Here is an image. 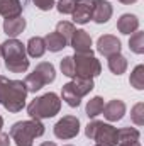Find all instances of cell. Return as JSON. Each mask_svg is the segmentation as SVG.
<instances>
[{"label": "cell", "mask_w": 144, "mask_h": 146, "mask_svg": "<svg viewBox=\"0 0 144 146\" xmlns=\"http://www.w3.org/2000/svg\"><path fill=\"white\" fill-rule=\"evenodd\" d=\"M61 110V99L54 92H48L41 97H36L29 106H27V114L31 119L42 121V119H51Z\"/></svg>", "instance_id": "cell-4"}, {"label": "cell", "mask_w": 144, "mask_h": 146, "mask_svg": "<svg viewBox=\"0 0 144 146\" xmlns=\"http://www.w3.org/2000/svg\"><path fill=\"white\" fill-rule=\"evenodd\" d=\"M120 3H124V5H131V3H136L137 0H119Z\"/></svg>", "instance_id": "cell-33"}, {"label": "cell", "mask_w": 144, "mask_h": 146, "mask_svg": "<svg viewBox=\"0 0 144 146\" xmlns=\"http://www.w3.org/2000/svg\"><path fill=\"white\" fill-rule=\"evenodd\" d=\"M61 100H65L70 107H78L81 104V97L75 92L71 82H68V83L63 85V88H61Z\"/></svg>", "instance_id": "cell-22"}, {"label": "cell", "mask_w": 144, "mask_h": 146, "mask_svg": "<svg viewBox=\"0 0 144 146\" xmlns=\"http://www.w3.org/2000/svg\"><path fill=\"white\" fill-rule=\"evenodd\" d=\"M2 127H3V119H2V115H0V131H2Z\"/></svg>", "instance_id": "cell-36"}, {"label": "cell", "mask_w": 144, "mask_h": 146, "mask_svg": "<svg viewBox=\"0 0 144 146\" xmlns=\"http://www.w3.org/2000/svg\"><path fill=\"white\" fill-rule=\"evenodd\" d=\"M10 134H7V133H2L0 131V146H10Z\"/></svg>", "instance_id": "cell-32"}, {"label": "cell", "mask_w": 144, "mask_h": 146, "mask_svg": "<svg viewBox=\"0 0 144 146\" xmlns=\"http://www.w3.org/2000/svg\"><path fill=\"white\" fill-rule=\"evenodd\" d=\"M70 46L75 53H92V37L85 29H75Z\"/></svg>", "instance_id": "cell-11"}, {"label": "cell", "mask_w": 144, "mask_h": 146, "mask_svg": "<svg viewBox=\"0 0 144 146\" xmlns=\"http://www.w3.org/2000/svg\"><path fill=\"white\" fill-rule=\"evenodd\" d=\"M129 83L136 88V90H144V65H137L129 78Z\"/></svg>", "instance_id": "cell-25"}, {"label": "cell", "mask_w": 144, "mask_h": 146, "mask_svg": "<svg viewBox=\"0 0 144 146\" xmlns=\"http://www.w3.org/2000/svg\"><path fill=\"white\" fill-rule=\"evenodd\" d=\"M71 85L75 88V92L83 99L87 94H90L93 90V78H80V76H73L71 80Z\"/></svg>", "instance_id": "cell-21"}, {"label": "cell", "mask_w": 144, "mask_h": 146, "mask_svg": "<svg viewBox=\"0 0 144 146\" xmlns=\"http://www.w3.org/2000/svg\"><path fill=\"white\" fill-rule=\"evenodd\" d=\"M131 121L136 126H143L144 124V104L143 102H137L132 107V110H131Z\"/></svg>", "instance_id": "cell-27"}, {"label": "cell", "mask_w": 144, "mask_h": 146, "mask_svg": "<svg viewBox=\"0 0 144 146\" xmlns=\"http://www.w3.org/2000/svg\"><path fill=\"white\" fill-rule=\"evenodd\" d=\"M32 3L39 10H44V12H48L54 7V0H32Z\"/></svg>", "instance_id": "cell-30"}, {"label": "cell", "mask_w": 144, "mask_h": 146, "mask_svg": "<svg viewBox=\"0 0 144 146\" xmlns=\"http://www.w3.org/2000/svg\"><path fill=\"white\" fill-rule=\"evenodd\" d=\"M53 131L58 139H73L80 133V119L76 115H65L54 124Z\"/></svg>", "instance_id": "cell-7"}, {"label": "cell", "mask_w": 144, "mask_h": 146, "mask_svg": "<svg viewBox=\"0 0 144 146\" xmlns=\"http://www.w3.org/2000/svg\"><path fill=\"white\" fill-rule=\"evenodd\" d=\"M59 14H71L75 9V0H59L58 3H54Z\"/></svg>", "instance_id": "cell-29"}, {"label": "cell", "mask_w": 144, "mask_h": 146, "mask_svg": "<svg viewBox=\"0 0 144 146\" xmlns=\"http://www.w3.org/2000/svg\"><path fill=\"white\" fill-rule=\"evenodd\" d=\"M120 48H122L120 41L115 36H112V34H104V36L98 37V41H97V51L102 56H105V58L120 53Z\"/></svg>", "instance_id": "cell-10"}, {"label": "cell", "mask_w": 144, "mask_h": 146, "mask_svg": "<svg viewBox=\"0 0 144 146\" xmlns=\"http://www.w3.org/2000/svg\"><path fill=\"white\" fill-rule=\"evenodd\" d=\"M24 29H26V19L22 15L9 17V19L3 21V33L12 39H15L19 34H22Z\"/></svg>", "instance_id": "cell-14"}, {"label": "cell", "mask_w": 144, "mask_h": 146, "mask_svg": "<svg viewBox=\"0 0 144 146\" xmlns=\"http://www.w3.org/2000/svg\"><path fill=\"white\" fill-rule=\"evenodd\" d=\"M107 63H108V70L114 73V75H117V76L122 75V73H126V70H127V58L122 56L120 53L108 56Z\"/></svg>", "instance_id": "cell-19"}, {"label": "cell", "mask_w": 144, "mask_h": 146, "mask_svg": "<svg viewBox=\"0 0 144 146\" xmlns=\"http://www.w3.org/2000/svg\"><path fill=\"white\" fill-rule=\"evenodd\" d=\"M56 33L61 34V36L65 37V41L70 44L71 36H73V33H75V26H73V22H68V21H59L56 24Z\"/></svg>", "instance_id": "cell-26"}, {"label": "cell", "mask_w": 144, "mask_h": 146, "mask_svg": "<svg viewBox=\"0 0 144 146\" xmlns=\"http://www.w3.org/2000/svg\"><path fill=\"white\" fill-rule=\"evenodd\" d=\"M141 138V133L136 129V127H122V129H117V145H131V143H136L139 141Z\"/></svg>", "instance_id": "cell-18"}, {"label": "cell", "mask_w": 144, "mask_h": 146, "mask_svg": "<svg viewBox=\"0 0 144 146\" xmlns=\"http://www.w3.org/2000/svg\"><path fill=\"white\" fill-rule=\"evenodd\" d=\"M39 146H56V143H53V141H44V143H41Z\"/></svg>", "instance_id": "cell-34"}, {"label": "cell", "mask_w": 144, "mask_h": 146, "mask_svg": "<svg viewBox=\"0 0 144 146\" xmlns=\"http://www.w3.org/2000/svg\"><path fill=\"white\" fill-rule=\"evenodd\" d=\"M27 88L20 80H9L7 76L0 75V106L9 112L15 114L26 107Z\"/></svg>", "instance_id": "cell-1"}, {"label": "cell", "mask_w": 144, "mask_h": 146, "mask_svg": "<svg viewBox=\"0 0 144 146\" xmlns=\"http://www.w3.org/2000/svg\"><path fill=\"white\" fill-rule=\"evenodd\" d=\"M129 48H131V51L136 53V54H143L144 53V33L143 31H136V33L131 34Z\"/></svg>", "instance_id": "cell-24"}, {"label": "cell", "mask_w": 144, "mask_h": 146, "mask_svg": "<svg viewBox=\"0 0 144 146\" xmlns=\"http://www.w3.org/2000/svg\"><path fill=\"white\" fill-rule=\"evenodd\" d=\"M126 104L122 102V100H119V99H114V100H108L107 104L104 106V117L107 119L108 122H117V121H120L122 117H124V114H126Z\"/></svg>", "instance_id": "cell-12"}, {"label": "cell", "mask_w": 144, "mask_h": 146, "mask_svg": "<svg viewBox=\"0 0 144 146\" xmlns=\"http://www.w3.org/2000/svg\"><path fill=\"white\" fill-rule=\"evenodd\" d=\"M104 106H105V102H104V99L102 97H92L88 102H87V107H85V112H87V115L90 117V119H95L97 115H100L102 114V110H104Z\"/></svg>", "instance_id": "cell-23"}, {"label": "cell", "mask_w": 144, "mask_h": 146, "mask_svg": "<svg viewBox=\"0 0 144 146\" xmlns=\"http://www.w3.org/2000/svg\"><path fill=\"white\" fill-rule=\"evenodd\" d=\"M93 141L97 143V146H117V127L100 121Z\"/></svg>", "instance_id": "cell-8"}, {"label": "cell", "mask_w": 144, "mask_h": 146, "mask_svg": "<svg viewBox=\"0 0 144 146\" xmlns=\"http://www.w3.org/2000/svg\"><path fill=\"white\" fill-rule=\"evenodd\" d=\"M0 54L3 56V65L10 73H26L29 68V60L26 54V46L17 39H7L0 44Z\"/></svg>", "instance_id": "cell-2"}, {"label": "cell", "mask_w": 144, "mask_h": 146, "mask_svg": "<svg viewBox=\"0 0 144 146\" xmlns=\"http://www.w3.org/2000/svg\"><path fill=\"white\" fill-rule=\"evenodd\" d=\"M44 124L41 121L31 119V121H19L10 127V139L15 146H32L34 139L44 134Z\"/></svg>", "instance_id": "cell-3"}, {"label": "cell", "mask_w": 144, "mask_h": 146, "mask_svg": "<svg viewBox=\"0 0 144 146\" xmlns=\"http://www.w3.org/2000/svg\"><path fill=\"white\" fill-rule=\"evenodd\" d=\"M95 146H97V145H95Z\"/></svg>", "instance_id": "cell-38"}, {"label": "cell", "mask_w": 144, "mask_h": 146, "mask_svg": "<svg viewBox=\"0 0 144 146\" xmlns=\"http://www.w3.org/2000/svg\"><path fill=\"white\" fill-rule=\"evenodd\" d=\"M114 9L112 3L107 0H95L93 3V12H92V21L97 24H105L108 22V19L112 17Z\"/></svg>", "instance_id": "cell-13"}, {"label": "cell", "mask_w": 144, "mask_h": 146, "mask_svg": "<svg viewBox=\"0 0 144 146\" xmlns=\"http://www.w3.org/2000/svg\"><path fill=\"white\" fill-rule=\"evenodd\" d=\"M59 68H61V73L68 78H73L75 76V66H73V58L71 56H65L59 63Z\"/></svg>", "instance_id": "cell-28"}, {"label": "cell", "mask_w": 144, "mask_h": 146, "mask_svg": "<svg viewBox=\"0 0 144 146\" xmlns=\"http://www.w3.org/2000/svg\"><path fill=\"white\" fill-rule=\"evenodd\" d=\"M54 78H56V70H54L53 63L42 61V63H39L36 68H34V72L29 73V75L26 76L24 85H26L27 92L36 94V92H39L44 85L53 83Z\"/></svg>", "instance_id": "cell-5"}, {"label": "cell", "mask_w": 144, "mask_h": 146, "mask_svg": "<svg viewBox=\"0 0 144 146\" xmlns=\"http://www.w3.org/2000/svg\"><path fill=\"white\" fill-rule=\"evenodd\" d=\"M44 42H46V49H49L51 53H58V51H61L63 48L68 46V42L65 41V37L61 36V34H58L56 31L49 33L48 36L44 37Z\"/></svg>", "instance_id": "cell-20"}, {"label": "cell", "mask_w": 144, "mask_h": 146, "mask_svg": "<svg viewBox=\"0 0 144 146\" xmlns=\"http://www.w3.org/2000/svg\"><path fill=\"white\" fill-rule=\"evenodd\" d=\"M0 15L5 17V19L22 15L20 0H0Z\"/></svg>", "instance_id": "cell-16"}, {"label": "cell", "mask_w": 144, "mask_h": 146, "mask_svg": "<svg viewBox=\"0 0 144 146\" xmlns=\"http://www.w3.org/2000/svg\"><path fill=\"white\" fill-rule=\"evenodd\" d=\"M93 3L95 0H75V9H73V22L76 24H87L92 21V12H93Z\"/></svg>", "instance_id": "cell-9"}, {"label": "cell", "mask_w": 144, "mask_h": 146, "mask_svg": "<svg viewBox=\"0 0 144 146\" xmlns=\"http://www.w3.org/2000/svg\"><path fill=\"white\" fill-rule=\"evenodd\" d=\"M65 146H73V145H65Z\"/></svg>", "instance_id": "cell-37"}, {"label": "cell", "mask_w": 144, "mask_h": 146, "mask_svg": "<svg viewBox=\"0 0 144 146\" xmlns=\"http://www.w3.org/2000/svg\"><path fill=\"white\" fill-rule=\"evenodd\" d=\"M98 124H100V121H92V122H88V124H87V127H85V136H87V138H90V139H93V136H95V133H97Z\"/></svg>", "instance_id": "cell-31"}, {"label": "cell", "mask_w": 144, "mask_h": 146, "mask_svg": "<svg viewBox=\"0 0 144 146\" xmlns=\"http://www.w3.org/2000/svg\"><path fill=\"white\" fill-rule=\"evenodd\" d=\"M117 29L122 34H132L139 29V19L134 14H122L117 21Z\"/></svg>", "instance_id": "cell-15"}, {"label": "cell", "mask_w": 144, "mask_h": 146, "mask_svg": "<svg viewBox=\"0 0 144 146\" xmlns=\"http://www.w3.org/2000/svg\"><path fill=\"white\" fill-rule=\"evenodd\" d=\"M73 58V66H75V76L80 78H95L102 72L100 61L93 56L92 53H75Z\"/></svg>", "instance_id": "cell-6"}, {"label": "cell", "mask_w": 144, "mask_h": 146, "mask_svg": "<svg viewBox=\"0 0 144 146\" xmlns=\"http://www.w3.org/2000/svg\"><path fill=\"white\" fill-rule=\"evenodd\" d=\"M120 146H141V143L136 141V143H131V145H120Z\"/></svg>", "instance_id": "cell-35"}, {"label": "cell", "mask_w": 144, "mask_h": 146, "mask_svg": "<svg viewBox=\"0 0 144 146\" xmlns=\"http://www.w3.org/2000/svg\"><path fill=\"white\" fill-rule=\"evenodd\" d=\"M26 53L31 56V58H41L44 53H46V42H44V37L34 36L31 37L26 44Z\"/></svg>", "instance_id": "cell-17"}]
</instances>
